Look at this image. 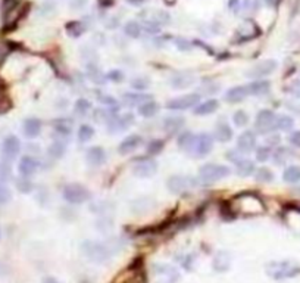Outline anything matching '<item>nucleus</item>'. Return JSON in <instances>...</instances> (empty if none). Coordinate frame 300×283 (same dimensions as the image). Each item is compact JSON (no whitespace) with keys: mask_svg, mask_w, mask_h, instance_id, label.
I'll return each mask as SVG.
<instances>
[{"mask_svg":"<svg viewBox=\"0 0 300 283\" xmlns=\"http://www.w3.org/2000/svg\"><path fill=\"white\" fill-rule=\"evenodd\" d=\"M81 251L93 263H106L114 255L112 246L100 240H84L81 243Z\"/></svg>","mask_w":300,"mask_h":283,"instance_id":"obj_1","label":"nucleus"},{"mask_svg":"<svg viewBox=\"0 0 300 283\" xmlns=\"http://www.w3.org/2000/svg\"><path fill=\"white\" fill-rule=\"evenodd\" d=\"M265 270L269 278L275 281H284L296 278L300 273V266L295 261H272L266 264Z\"/></svg>","mask_w":300,"mask_h":283,"instance_id":"obj_2","label":"nucleus"},{"mask_svg":"<svg viewBox=\"0 0 300 283\" xmlns=\"http://www.w3.org/2000/svg\"><path fill=\"white\" fill-rule=\"evenodd\" d=\"M231 174V169L222 164H205L199 170V180L203 184L216 183Z\"/></svg>","mask_w":300,"mask_h":283,"instance_id":"obj_3","label":"nucleus"},{"mask_svg":"<svg viewBox=\"0 0 300 283\" xmlns=\"http://www.w3.org/2000/svg\"><path fill=\"white\" fill-rule=\"evenodd\" d=\"M62 196L68 204L80 205V204L87 202L91 195H90V190L86 186H83L80 183H68L62 190Z\"/></svg>","mask_w":300,"mask_h":283,"instance_id":"obj_4","label":"nucleus"},{"mask_svg":"<svg viewBox=\"0 0 300 283\" xmlns=\"http://www.w3.org/2000/svg\"><path fill=\"white\" fill-rule=\"evenodd\" d=\"M199 184H200V180L191 175H171L167 181L168 190L174 195H182L185 192H190L196 189Z\"/></svg>","mask_w":300,"mask_h":283,"instance_id":"obj_5","label":"nucleus"},{"mask_svg":"<svg viewBox=\"0 0 300 283\" xmlns=\"http://www.w3.org/2000/svg\"><path fill=\"white\" fill-rule=\"evenodd\" d=\"M277 124V113L271 110H262L256 115L255 119V130L257 134H271L275 131Z\"/></svg>","mask_w":300,"mask_h":283,"instance_id":"obj_6","label":"nucleus"},{"mask_svg":"<svg viewBox=\"0 0 300 283\" xmlns=\"http://www.w3.org/2000/svg\"><path fill=\"white\" fill-rule=\"evenodd\" d=\"M155 283H177L180 281V273L170 264H155L153 269Z\"/></svg>","mask_w":300,"mask_h":283,"instance_id":"obj_7","label":"nucleus"},{"mask_svg":"<svg viewBox=\"0 0 300 283\" xmlns=\"http://www.w3.org/2000/svg\"><path fill=\"white\" fill-rule=\"evenodd\" d=\"M199 102H200L199 93H187L180 98H174V99L168 101L167 108L171 111H185V110H191V108L197 107Z\"/></svg>","mask_w":300,"mask_h":283,"instance_id":"obj_8","label":"nucleus"},{"mask_svg":"<svg viewBox=\"0 0 300 283\" xmlns=\"http://www.w3.org/2000/svg\"><path fill=\"white\" fill-rule=\"evenodd\" d=\"M214 143H215L214 134L199 133L197 137H196V143H194V149H193L191 155L194 158H205V157H208L212 152V149H214Z\"/></svg>","mask_w":300,"mask_h":283,"instance_id":"obj_9","label":"nucleus"},{"mask_svg":"<svg viewBox=\"0 0 300 283\" xmlns=\"http://www.w3.org/2000/svg\"><path fill=\"white\" fill-rule=\"evenodd\" d=\"M275 69H277V62L274 59H265V60L255 63L252 68H249V71L246 72V77L253 78V80H260V78L272 74Z\"/></svg>","mask_w":300,"mask_h":283,"instance_id":"obj_10","label":"nucleus"},{"mask_svg":"<svg viewBox=\"0 0 300 283\" xmlns=\"http://www.w3.org/2000/svg\"><path fill=\"white\" fill-rule=\"evenodd\" d=\"M135 118L132 113H117L112 116V119L106 124L108 127V133L109 134H117V133H122L127 128H129L134 124Z\"/></svg>","mask_w":300,"mask_h":283,"instance_id":"obj_11","label":"nucleus"},{"mask_svg":"<svg viewBox=\"0 0 300 283\" xmlns=\"http://www.w3.org/2000/svg\"><path fill=\"white\" fill-rule=\"evenodd\" d=\"M132 172H134L135 177L150 178L158 172V163L155 160H152V158H141L134 164Z\"/></svg>","mask_w":300,"mask_h":283,"instance_id":"obj_12","label":"nucleus"},{"mask_svg":"<svg viewBox=\"0 0 300 283\" xmlns=\"http://www.w3.org/2000/svg\"><path fill=\"white\" fill-rule=\"evenodd\" d=\"M21 151V142L16 136H7L1 143V158L6 163L13 161Z\"/></svg>","mask_w":300,"mask_h":283,"instance_id":"obj_13","label":"nucleus"},{"mask_svg":"<svg viewBox=\"0 0 300 283\" xmlns=\"http://www.w3.org/2000/svg\"><path fill=\"white\" fill-rule=\"evenodd\" d=\"M170 86L175 90H184L188 89L190 86H193L196 83V77L191 72L187 71H180V72H174L170 77Z\"/></svg>","mask_w":300,"mask_h":283,"instance_id":"obj_14","label":"nucleus"},{"mask_svg":"<svg viewBox=\"0 0 300 283\" xmlns=\"http://www.w3.org/2000/svg\"><path fill=\"white\" fill-rule=\"evenodd\" d=\"M86 161L90 167H102L106 163V151L102 146H91L86 152Z\"/></svg>","mask_w":300,"mask_h":283,"instance_id":"obj_15","label":"nucleus"},{"mask_svg":"<svg viewBox=\"0 0 300 283\" xmlns=\"http://www.w3.org/2000/svg\"><path fill=\"white\" fill-rule=\"evenodd\" d=\"M256 134L250 130L243 131L239 139H237V149L240 151L241 154H250L256 149Z\"/></svg>","mask_w":300,"mask_h":283,"instance_id":"obj_16","label":"nucleus"},{"mask_svg":"<svg viewBox=\"0 0 300 283\" xmlns=\"http://www.w3.org/2000/svg\"><path fill=\"white\" fill-rule=\"evenodd\" d=\"M143 145V137L140 134H129L127 136L118 146V152L121 155H128L137 151Z\"/></svg>","mask_w":300,"mask_h":283,"instance_id":"obj_17","label":"nucleus"},{"mask_svg":"<svg viewBox=\"0 0 300 283\" xmlns=\"http://www.w3.org/2000/svg\"><path fill=\"white\" fill-rule=\"evenodd\" d=\"M40 169V163L34 158V157H30V155H25L21 158L19 164H18V171L22 177H31L34 175Z\"/></svg>","mask_w":300,"mask_h":283,"instance_id":"obj_18","label":"nucleus"},{"mask_svg":"<svg viewBox=\"0 0 300 283\" xmlns=\"http://www.w3.org/2000/svg\"><path fill=\"white\" fill-rule=\"evenodd\" d=\"M184 124H185V118L184 116H181V115H170V116L164 118L162 128L168 134H175V133H178L181 128L184 127Z\"/></svg>","mask_w":300,"mask_h":283,"instance_id":"obj_19","label":"nucleus"},{"mask_svg":"<svg viewBox=\"0 0 300 283\" xmlns=\"http://www.w3.org/2000/svg\"><path fill=\"white\" fill-rule=\"evenodd\" d=\"M233 128L231 125L222 119V121H218L216 127H215V133H214V139L216 142H221V143H228L231 139H233Z\"/></svg>","mask_w":300,"mask_h":283,"instance_id":"obj_20","label":"nucleus"},{"mask_svg":"<svg viewBox=\"0 0 300 283\" xmlns=\"http://www.w3.org/2000/svg\"><path fill=\"white\" fill-rule=\"evenodd\" d=\"M22 133L27 139H36L42 133V121L39 118H27L22 124Z\"/></svg>","mask_w":300,"mask_h":283,"instance_id":"obj_21","label":"nucleus"},{"mask_svg":"<svg viewBox=\"0 0 300 283\" xmlns=\"http://www.w3.org/2000/svg\"><path fill=\"white\" fill-rule=\"evenodd\" d=\"M246 98H249L247 84H243V86H234V87L228 89L227 93H225V101L230 102V104H239V102H243Z\"/></svg>","mask_w":300,"mask_h":283,"instance_id":"obj_22","label":"nucleus"},{"mask_svg":"<svg viewBox=\"0 0 300 283\" xmlns=\"http://www.w3.org/2000/svg\"><path fill=\"white\" fill-rule=\"evenodd\" d=\"M152 96L143 92H129V93H124L122 95V104L127 107H140L143 102L150 101Z\"/></svg>","mask_w":300,"mask_h":283,"instance_id":"obj_23","label":"nucleus"},{"mask_svg":"<svg viewBox=\"0 0 300 283\" xmlns=\"http://www.w3.org/2000/svg\"><path fill=\"white\" fill-rule=\"evenodd\" d=\"M271 83L266 80H253L252 83L247 84L249 96H263L269 92Z\"/></svg>","mask_w":300,"mask_h":283,"instance_id":"obj_24","label":"nucleus"},{"mask_svg":"<svg viewBox=\"0 0 300 283\" xmlns=\"http://www.w3.org/2000/svg\"><path fill=\"white\" fill-rule=\"evenodd\" d=\"M196 137H197V134H196V133H191V131H184V133H181V136L178 137V148H180L182 152L191 155V154H193V149H194Z\"/></svg>","mask_w":300,"mask_h":283,"instance_id":"obj_25","label":"nucleus"},{"mask_svg":"<svg viewBox=\"0 0 300 283\" xmlns=\"http://www.w3.org/2000/svg\"><path fill=\"white\" fill-rule=\"evenodd\" d=\"M214 269L216 272H227L231 267V255L227 251H219L215 257H214V263H212Z\"/></svg>","mask_w":300,"mask_h":283,"instance_id":"obj_26","label":"nucleus"},{"mask_svg":"<svg viewBox=\"0 0 300 283\" xmlns=\"http://www.w3.org/2000/svg\"><path fill=\"white\" fill-rule=\"evenodd\" d=\"M53 131L59 137V140L71 137V134H72V121H68V119L53 121Z\"/></svg>","mask_w":300,"mask_h":283,"instance_id":"obj_27","label":"nucleus"},{"mask_svg":"<svg viewBox=\"0 0 300 283\" xmlns=\"http://www.w3.org/2000/svg\"><path fill=\"white\" fill-rule=\"evenodd\" d=\"M234 166H236V172L240 175V177H249V175H252L255 170H256V166H255V163L252 161V160H249V158H244V157H241L240 160H237L236 163H234Z\"/></svg>","mask_w":300,"mask_h":283,"instance_id":"obj_28","label":"nucleus"},{"mask_svg":"<svg viewBox=\"0 0 300 283\" xmlns=\"http://www.w3.org/2000/svg\"><path fill=\"white\" fill-rule=\"evenodd\" d=\"M219 108V102L216 99H208L205 102H199L197 107H194L193 113L196 115H211L215 111H218Z\"/></svg>","mask_w":300,"mask_h":283,"instance_id":"obj_29","label":"nucleus"},{"mask_svg":"<svg viewBox=\"0 0 300 283\" xmlns=\"http://www.w3.org/2000/svg\"><path fill=\"white\" fill-rule=\"evenodd\" d=\"M159 108H161L159 104L155 102L153 99H150V101L143 102L140 107H137V113H138V115L144 116V118H152V116H155L156 113H159Z\"/></svg>","mask_w":300,"mask_h":283,"instance_id":"obj_30","label":"nucleus"},{"mask_svg":"<svg viewBox=\"0 0 300 283\" xmlns=\"http://www.w3.org/2000/svg\"><path fill=\"white\" fill-rule=\"evenodd\" d=\"M87 77H88V80L91 81V83H94V84H99V86H102V84H105L106 83V75L97 68V65H94V63H90L88 66H87Z\"/></svg>","mask_w":300,"mask_h":283,"instance_id":"obj_31","label":"nucleus"},{"mask_svg":"<svg viewBox=\"0 0 300 283\" xmlns=\"http://www.w3.org/2000/svg\"><path fill=\"white\" fill-rule=\"evenodd\" d=\"M65 152H66V143L63 140H59V139H56L55 142H52L50 146L47 148V155L50 158H53V160L63 158Z\"/></svg>","mask_w":300,"mask_h":283,"instance_id":"obj_32","label":"nucleus"},{"mask_svg":"<svg viewBox=\"0 0 300 283\" xmlns=\"http://www.w3.org/2000/svg\"><path fill=\"white\" fill-rule=\"evenodd\" d=\"M292 158V152L287 148H277L272 154V160L277 166H286L289 163V160Z\"/></svg>","mask_w":300,"mask_h":283,"instance_id":"obj_33","label":"nucleus"},{"mask_svg":"<svg viewBox=\"0 0 300 283\" xmlns=\"http://www.w3.org/2000/svg\"><path fill=\"white\" fill-rule=\"evenodd\" d=\"M91 111V102L86 98H80L75 101L74 104V113L77 116H86L87 113Z\"/></svg>","mask_w":300,"mask_h":283,"instance_id":"obj_34","label":"nucleus"},{"mask_svg":"<svg viewBox=\"0 0 300 283\" xmlns=\"http://www.w3.org/2000/svg\"><path fill=\"white\" fill-rule=\"evenodd\" d=\"M283 178L286 183H290V184H296L300 181V167L298 166H289L284 172H283Z\"/></svg>","mask_w":300,"mask_h":283,"instance_id":"obj_35","label":"nucleus"},{"mask_svg":"<svg viewBox=\"0 0 300 283\" xmlns=\"http://www.w3.org/2000/svg\"><path fill=\"white\" fill-rule=\"evenodd\" d=\"M295 127V119L289 115H277V124H275V130H281V131H292V128Z\"/></svg>","mask_w":300,"mask_h":283,"instance_id":"obj_36","label":"nucleus"},{"mask_svg":"<svg viewBox=\"0 0 300 283\" xmlns=\"http://www.w3.org/2000/svg\"><path fill=\"white\" fill-rule=\"evenodd\" d=\"M124 33H125L128 37H131V39H138V37L141 36V33H143V28H141V25H140L138 22H135V21H128V22L124 25Z\"/></svg>","mask_w":300,"mask_h":283,"instance_id":"obj_37","label":"nucleus"},{"mask_svg":"<svg viewBox=\"0 0 300 283\" xmlns=\"http://www.w3.org/2000/svg\"><path fill=\"white\" fill-rule=\"evenodd\" d=\"M253 175H255V180L259 181V183H271L274 180V172L269 169H266V167L256 169Z\"/></svg>","mask_w":300,"mask_h":283,"instance_id":"obj_38","label":"nucleus"},{"mask_svg":"<svg viewBox=\"0 0 300 283\" xmlns=\"http://www.w3.org/2000/svg\"><path fill=\"white\" fill-rule=\"evenodd\" d=\"M65 30H66V33H68L71 37H80V36L86 31V27H84V24L80 22V21H71V22H68V24L65 25Z\"/></svg>","mask_w":300,"mask_h":283,"instance_id":"obj_39","label":"nucleus"},{"mask_svg":"<svg viewBox=\"0 0 300 283\" xmlns=\"http://www.w3.org/2000/svg\"><path fill=\"white\" fill-rule=\"evenodd\" d=\"M94 136V128L88 124H83L80 125L78 128V133H77V137L81 143H87L88 140H91Z\"/></svg>","mask_w":300,"mask_h":283,"instance_id":"obj_40","label":"nucleus"},{"mask_svg":"<svg viewBox=\"0 0 300 283\" xmlns=\"http://www.w3.org/2000/svg\"><path fill=\"white\" fill-rule=\"evenodd\" d=\"M255 158L256 161L259 163H266L272 158V149L268 146V145H263V146H257L255 149Z\"/></svg>","mask_w":300,"mask_h":283,"instance_id":"obj_41","label":"nucleus"},{"mask_svg":"<svg viewBox=\"0 0 300 283\" xmlns=\"http://www.w3.org/2000/svg\"><path fill=\"white\" fill-rule=\"evenodd\" d=\"M131 87L135 89L137 92H141V90H146L150 87V80L147 77H135L131 80Z\"/></svg>","mask_w":300,"mask_h":283,"instance_id":"obj_42","label":"nucleus"},{"mask_svg":"<svg viewBox=\"0 0 300 283\" xmlns=\"http://www.w3.org/2000/svg\"><path fill=\"white\" fill-rule=\"evenodd\" d=\"M165 148V142L161 140V139H155V140H150L149 145H147V154L149 155H158L162 152V149Z\"/></svg>","mask_w":300,"mask_h":283,"instance_id":"obj_43","label":"nucleus"},{"mask_svg":"<svg viewBox=\"0 0 300 283\" xmlns=\"http://www.w3.org/2000/svg\"><path fill=\"white\" fill-rule=\"evenodd\" d=\"M233 122L236 127H246L249 124V113L243 110H239L236 113H233Z\"/></svg>","mask_w":300,"mask_h":283,"instance_id":"obj_44","label":"nucleus"},{"mask_svg":"<svg viewBox=\"0 0 300 283\" xmlns=\"http://www.w3.org/2000/svg\"><path fill=\"white\" fill-rule=\"evenodd\" d=\"M16 187H18V190L22 192V193H30V192H33L34 184L30 181V177H22V178H19V180L16 181Z\"/></svg>","mask_w":300,"mask_h":283,"instance_id":"obj_45","label":"nucleus"},{"mask_svg":"<svg viewBox=\"0 0 300 283\" xmlns=\"http://www.w3.org/2000/svg\"><path fill=\"white\" fill-rule=\"evenodd\" d=\"M12 201V192L7 186L0 183V205H4Z\"/></svg>","mask_w":300,"mask_h":283,"instance_id":"obj_46","label":"nucleus"},{"mask_svg":"<svg viewBox=\"0 0 300 283\" xmlns=\"http://www.w3.org/2000/svg\"><path fill=\"white\" fill-rule=\"evenodd\" d=\"M12 177V170L10 167L7 166V163H0V183H4L7 181L9 178Z\"/></svg>","mask_w":300,"mask_h":283,"instance_id":"obj_47","label":"nucleus"},{"mask_svg":"<svg viewBox=\"0 0 300 283\" xmlns=\"http://www.w3.org/2000/svg\"><path fill=\"white\" fill-rule=\"evenodd\" d=\"M287 92H289V95H292L293 98L300 99V78L290 83V86L287 87Z\"/></svg>","mask_w":300,"mask_h":283,"instance_id":"obj_48","label":"nucleus"},{"mask_svg":"<svg viewBox=\"0 0 300 283\" xmlns=\"http://www.w3.org/2000/svg\"><path fill=\"white\" fill-rule=\"evenodd\" d=\"M221 87H219V84H215V83H205L202 87H200V93H208V95H214V93H216L218 90H219ZM199 93V95H200Z\"/></svg>","mask_w":300,"mask_h":283,"instance_id":"obj_49","label":"nucleus"},{"mask_svg":"<svg viewBox=\"0 0 300 283\" xmlns=\"http://www.w3.org/2000/svg\"><path fill=\"white\" fill-rule=\"evenodd\" d=\"M106 78L111 80V81H115V83H121L124 80V74L121 72L120 69H112L106 74Z\"/></svg>","mask_w":300,"mask_h":283,"instance_id":"obj_50","label":"nucleus"},{"mask_svg":"<svg viewBox=\"0 0 300 283\" xmlns=\"http://www.w3.org/2000/svg\"><path fill=\"white\" fill-rule=\"evenodd\" d=\"M18 4H19V0H3V3H1V12H3V15H6L9 10H12Z\"/></svg>","mask_w":300,"mask_h":283,"instance_id":"obj_51","label":"nucleus"},{"mask_svg":"<svg viewBox=\"0 0 300 283\" xmlns=\"http://www.w3.org/2000/svg\"><path fill=\"white\" fill-rule=\"evenodd\" d=\"M289 142L292 146L295 148H300V130H295L292 131V134L289 136Z\"/></svg>","mask_w":300,"mask_h":283,"instance_id":"obj_52","label":"nucleus"},{"mask_svg":"<svg viewBox=\"0 0 300 283\" xmlns=\"http://www.w3.org/2000/svg\"><path fill=\"white\" fill-rule=\"evenodd\" d=\"M174 43L177 45V48L180 49V51H191V45L187 42V40H184V39H175L174 40Z\"/></svg>","mask_w":300,"mask_h":283,"instance_id":"obj_53","label":"nucleus"},{"mask_svg":"<svg viewBox=\"0 0 300 283\" xmlns=\"http://www.w3.org/2000/svg\"><path fill=\"white\" fill-rule=\"evenodd\" d=\"M86 3H87V0H69V6L72 9H81L86 6Z\"/></svg>","mask_w":300,"mask_h":283,"instance_id":"obj_54","label":"nucleus"},{"mask_svg":"<svg viewBox=\"0 0 300 283\" xmlns=\"http://www.w3.org/2000/svg\"><path fill=\"white\" fill-rule=\"evenodd\" d=\"M280 140H281V139H280V136H277V134H274V136H268V137H266V145H268L269 148H272L274 145H278Z\"/></svg>","mask_w":300,"mask_h":283,"instance_id":"obj_55","label":"nucleus"},{"mask_svg":"<svg viewBox=\"0 0 300 283\" xmlns=\"http://www.w3.org/2000/svg\"><path fill=\"white\" fill-rule=\"evenodd\" d=\"M125 283H146V279H144L143 275H134V276H131Z\"/></svg>","mask_w":300,"mask_h":283,"instance_id":"obj_56","label":"nucleus"},{"mask_svg":"<svg viewBox=\"0 0 300 283\" xmlns=\"http://www.w3.org/2000/svg\"><path fill=\"white\" fill-rule=\"evenodd\" d=\"M129 4H134V6H137V4H141V3H144V1H147V0H127Z\"/></svg>","mask_w":300,"mask_h":283,"instance_id":"obj_57","label":"nucleus"},{"mask_svg":"<svg viewBox=\"0 0 300 283\" xmlns=\"http://www.w3.org/2000/svg\"><path fill=\"white\" fill-rule=\"evenodd\" d=\"M43 283H60L58 279H55V278H46Z\"/></svg>","mask_w":300,"mask_h":283,"instance_id":"obj_58","label":"nucleus"},{"mask_svg":"<svg viewBox=\"0 0 300 283\" xmlns=\"http://www.w3.org/2000/svg\"><path fill=\"white\" fill-rule=\"evenodd\" d=\"M278 1H280V0H265V3H266L268 6H277Z\"/></svg>","mask_w":300,"mask_h":283,"instance_id":"obj_59","label":"nucleus"},{"mask_svg":"<svg viewBox=\"0 0 300 283\" xmlns=\"http://www.w3.org/2000/svg\"><path fill=\"white\" fill-rule=\"evenodd\" d=\"M0 237H1V230H0Z\"/></svg>","mask_w":300,"mask_h":283,"instance_id":"obj_60","label":"nucleus"},{"mask_svg":"<svg viewBox=\"0 0 300 283\" xmlns=\"http://www.w3.org/2000/svg\"><path fill=\"white\" fill-rule=\"evenodd\" d=\"M299 211H300V207H299Z\"/></svg>","mask_w":300,"mask_h":283,"instance_id":"obj_61","label":"nucleus"}]
</instances>
